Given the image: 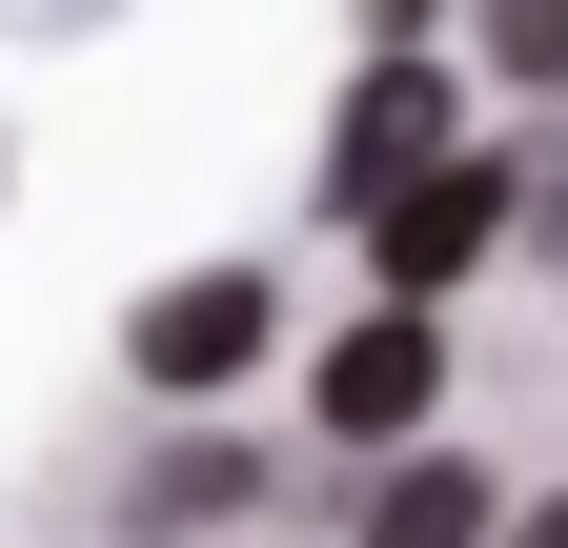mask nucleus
<instances>
[{"label":"nucleus","mask_w":568,"mask_h":548,"mask_svg":"<svg viewBox=\"0 0 568 548\" xmlns=\"http://www.w3.org/2000/svg\"><path fill=\"white\" fill-rule=\"evenodd\" d=\"M487 224H508V163H406V183H386V285H406V305L467 285Z\"/></svg>","instance_id":"1"},{"label":"nucleus","mask_w":568,"mask_h":548,"mask_svg":"<svg viewBox=\"0 0 568 548\" xmlns=\"http://www.w3.org/2000/svg\"><path fill=\"white\" fill-rule=\"evenodd\" d=\"M406 163H447V82H426V61H386V82L345 102V143H325V203L366 224V203H386Z\"/></svg>","instance_id":"2"},{"label":"nucleus","mask_w":568,"mask_h":548,"mask_svg":"<svg viewBox=\"0 0 568 548\" xmlns=\"http://www.w3.org/2000/svg\"><path fill=\"white\" fill-rule=\"evenodd\" d=\"M426 386H447V346H426V305H386V325L325 346V427L345 447H366V427H426Z\"/></svg>","instance_id":"3"},{"label":"nucleus","mask_w":568,"mask_h":548,"mask_svg":"<svg viewBox=\"0 0 568 548\" xmlns=\"http://www.w3.org/2000/svg\"><path fill=\"white\" fill-rule=\"evenodd\" d=\"M244 346H264V285H244V264H203V285L142 305V366H163V386H224Z\"/></svg>","instance_id":"4"},{"label":"nucleus","mask_w":568,"mask_h":548,"mask_svg":"<svg viewBox=\"0 0 568 548\" xmlns=\"http://www.w3.org/2000/svg\"><path fill=\"white\" fill-rule=\"evenodd\" d=\"M366 548H487V488H467V467H386Z\"/></svg>","instance_id":"5"},{"label":"nucleus","mask_w":568,"mask_h":548,"mask_svg":"<svg viewBox=\"0 0 568 548\" xmlns=\"http://www.w3.org/2000/svg\"><path fill=\"white\" fill-rule=\"evenodd\" d=\"M487 41H508V82H568V0H487Z\"/></svg>","instance_id":"6"},{"label":"nucleus","mask_w":568,"mask_h":548,"mask_svg":"<svg viewBox=\"0 0 568 548\" xmlns=\"http://www.w3.org/2000/svg\"><path fill=\"white\" fill-rule=\"evenodd\" d=\"M508 548H568V508H528V528H508Z\"/></svg>","instance_id":"7"}]
</instances>
